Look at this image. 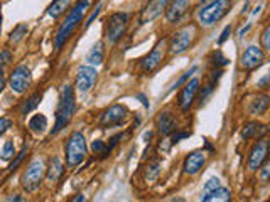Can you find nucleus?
Here are the masks:
<instances>
[{
  "label": "nucleus",
  "mask_w": 270,
  "mask_h": 202,
  "mask_svg": "<svg viewBox=\"0 0 270 202\" xmlns=\"http://www.w3.org/2000/svg\"><path fill=\"white\" fill-rule=\"evenodd\" d=\"M75 110H76V103L73 88L69 84H64L59 93V103H58V110H56V123L54 128L51 130V135L59 133L64 126H68V123L71 121L73 115H75Z\"/></svg>",
  "instance_id": "obj_1"
},
{
  "label": "nucleus",
  "mask_w": 270,
  "mask_h": 202,
  "mask_svg": "<svg viewBox=\"0 0 270 202\" xmlns=\"http://www.w3.org/2000/svg\"><path fill=\"white\" fill-rule=\"evenodd\" d=\"M88 5H90V0H80V2H78L76 5L71 9L68 19L61 24L58 34H56V39H54L56 49H61L64 46V42H66L68 37L71 36V32L75 31V27L81 22V19H83V15H85V12H87Z\"/></svg>",
  "instance_id": "obj_2"
},
{
  "label": "nucleus",
  "mask_w": 270,
  "mask_h": 202,
  "mask_svg": "<svg viewBox=\"0 0 270 202\" xmlns=\"http://www.w3.org/2000/svg\"><path fill=\"white\" fill-rule=\"evenodd\" d=\"M230 9L231 7H230V2H228V0H215V2L201 7L199 15H198L199 24L204 27H210L213 24L218 22V20H222Z\"/></svg>",
  "instance_id": "obj_3"
},
{
  "label": "nucleus",
  "mask_w": 270,
  "mask_h": 202,
  "mask_svg": "<svg viewBox=\"0 0 270 202\" xmlns=\"http://www.w3.org/2000/svg\"><path fill=\"white\" fill-rule=\"evenodd\" d=\"M87 142H85V137L80 133V131H75V133L69 137L68 143H66V160L69 167H78L87 157Z\"/></svg>",
  "instance_id": "obj_4"
},
{
  "label": "nucleus",
  "mask_w": 270,
  "mask_h": 202,
  "mask_svg": "<svg viewBox=\"0 0 270 202\" xmlns=\"http://www.w3.org/2000/svg\"><path fill=\"white\" fill-rule=\"evenodd\" d=\"M44 170H46V165H44L43 160H34V162H31V165L27 167V170L24 172V175H22V187L26 189L27 192L38 191L41 182H43Z\"/></svg>",
  "instance_id": "obj_5"
},
{
  "label": "nucleus",
  "mask_w": 270,
  "mask_h": 202,
  "mask_svg": "<svg viewBox=\"0 0 270 202\" xmlns=\"http://www.w3.org/2000/svg\"><path fill=\"white\" fill-rule=\"evenodd\" d=\"M127 26H129V14L127 12H115L108 19V24H106V39H108V42L115 44L125 34Z\"/></svg>",
  "instance_id": "obj_6"
},
{
  "label": "nucleus",
  "mask_w": 270,
  "mask_h": 202,
  "mask_svg": "<svg viewBox=\"0 0 270 202\" xmlns=\"http://www.w3.org/2000/svg\"><path fill=\"white\" fill-rule=\"evenodd\" d=\"M194 37V26H186L182 27L179 32H176V36L171 40V54H182L184 51H187L193 42Z\"/></svg>",
  "instance_id": "obj_7"
},
{
  "label": "nucleus",
  "mask_w": 270,
  "mask_h": 202,
  "mask_svg": "<svg viewBox=\"0 0 270 202\" xmlns=\"http://www.w3.org/2000/svg\"><path fill=\"white\" fill-rule=\"evenodd\" d=\"M31 81H32L31 69L27 68V66H17V68L14 69V73L10 74L9 84L14 93L22 94L31 86Z\"/></svg>",
  "instance_id": "obj_8"
},
{
  "label": "nucleus",
  "mask_w": 270,
  "mask_h": 202,
  "mask_svg": "<svg viewBox=\"0 0 270 202\" xmlns=\"http://www.w3.org/2000/svg\"><path fill=\"white\" fill-rule=\"evenodd\" d=\"M98 73L93 66H81L76 73V89L80 93H88L96 83Z\"/></svg>",
  "instance_id": "obj_9"
},
{
  "label": "nucleus",
  "mask_w": 270,
  "mask_h": 202,
  "mask_svg": "<svg viewBox=\"0 0 270 202\" xmlns=\"http://www.w3.org/2000/svg\"><path fill=\"white\" fill-rule=\"evenodd\" d=\"M265 61V54L264 51H262L260 47L257 46H248L245 49L243 56H241V68L247 69V71H250V69H255L259 68V66Z\"/></svg>",
  "instance_id": "obj_10"
},
{
  "label": "nucleus",
  "mask_w": 270,
  "mask_h": 202,
  "mask_svg": "<svg viewBox=\"0 0 270 202\" xmlns=\"http://www.w3.org/2000/svg\"><path fill=\"white\" fill-rule=\"evenodd\" d=\"M164 47H166L164 40L157 42V46L152 49V52H150L149 56H145L144 61L140 63L142 71H144V73H152L154 69L159 68V64H161L162 59H164Z\"/></svg>",
  "instance_id": "obj_11"
},
{
  "label": "nucleus",
  "mask_w": 270,
  "mask_h": 202,
  "mask_svg": "<svg viewBox=\"0 0 270 202\" xmlns=\"http://www.w3.org/2000/svg\"><path fill=\"white\" fill-rule=\"evenodd\" d=\"M127 117V108L122 105H113L110 106L108 110L101 115L100 118V125L101 126H113V125H118L122 123Z\"/></svg>",
  "instance_id": "obj_12"
},
{
  "label": "nucleus",
  "mask_w": 270,
  "mask_h": 202,
  "mask_svg": "<svg viewBox=\"0 0 270 202\" xmlns=\"http://www.w3.org/2000/svg\"><path fill=\"white\" fill-rule=\"evenodd\" d=\"M167 5H169V0H149L142 10V24L155 20L167 9Z\"/></svg>",
  "instance_id": "obj_13"
},
{
  "label": "nucleus",
  "mask_w": 270,
  "mask_h": 202,
  "mask_svg": "<svg viewBox=\"0 0 270 202\" xmlns=\"http://www.w3.org/2000/svg\"><path fill=\"white\" fill-rule=\"evenodd\" d=\"M204 163H206V154H204L203 150L191 152V154L186 157V160H184V174L196 175L203 168Z\"/></svg>",
  "instance_id": "obj_14"
},
{
  "label": "nucleus",
  "mask_w": 270,
  "mask_h": 202,
  "mask_svg": "<svg viewBox=\"0 0 270 202\" xmlns=\"http://www.w3.org/2000/svg\"><path fill=\"white\" fill-rule=\"evenodd\" d=\"M198 91H199V80L194 78V80H191L189 83L184 84L182 91L179 94V106H181L182 110H189V106L193 105Z\"/></svg>",
  "instance_id": "obj_15"
},
{
  "label": "nucleus",
  "mask_w": 270,
  "mask_h": 202,
  "mask_svg": "<svg viewBox=\"0 0 270 202\" xmlns=\"http://www.w3.org/2000/svg\"><path fill=\"white\" fill-rule=\"evenodd\" d=\"M267 150H269L267 140H260V142L253 147V150L250 154V160H248V168H250V170H257V168H260L262 163L267 160Z\"/></svg>",
  "instance_id": "obj_16"
},
{
  "label": "nucleus",
  "mask_w": 270,
  "mask_h": 202,
  "mask_svg": "<svg viewBox=\"0 0 270 202\" xmlns=\"http://www.w3.org/2000/svg\"><path fill=\"white\" fill-rule=\"evenodd\" d=\"M189 3L191 0H174V2L167 7V12H166L167 20H169V22H178L187 12V9H189Z\"/></svg>",
  "instance_id": "obj_17"
},
{
  "label": "nucleus",
  "mask_w": 270,
  "mask_h": 202,
  "mask_svg": "<svg viewBox=\"0 0 270 202\" xmlns=\"http://www.w3.org/2000/svg\"><path fill=\"white\" fill-rule=\"evenodd\" d=\"M157 128H159V133L161 135H171L173 131L176 130V120L171 113H164L159 115L157 118Z\"/></svg>",
  "instance_id": "obj_18"
},
{
  "label": "nucleus",
  "mask_w": 270,
  "mask_h": 202,
  "mask_svg": "<svg viewBox=\"0 0 270 202\" xmlns=\"http://www.w3.org/2000/svg\"><path fill=\"white\" fill-rule=\"evenodd\" d=\"M231 199V192L228 191L226 187H222L220 185L218 189L211 192H204V196H201V201L203 202H213V201H222V202H228Z\"/></svg>",
  "instance_id": "obj_19"
},
{
  "label": "nucleus",
  "mask_w": 270,
  "mask_h": 202,
  "mask_svg": "<svg viewBox=\"0 0 270 202\" xmlns=\"http://www.w3.org/2000/svg\"><path fill=\"white\" fill-rule=\"evenodd\" d=\"M103 57H105L103 42H96L95 46L91 47V51L87 54V63L90 66H100L101 63H103Z\"/></svg>",
  "instance_id": "obj_20"
},
{
  "label": "nucleus",
  "mask_w": 270,
  "mask_h": 202,
  "mask_svg": "<svg viewBox=\"0 0 270 202\" xmlns=\"http://www.w3.org/2000/svg\"><path fill=\"white\" fill-rule=\"evenodd\" d=\"M265 133H267V126L259 125L257 121L247 123V125L243 126V130H241V137H243L245 140L253 138V137H257V135H265Z\"/></svg>",
  "instance_id": "obj_21"
},
{
  "label": "nucleus",
  "mask_w": 270,
  "mask_h": 202,
  "mask_svg": "<svg viewBox=\"0 0 270 202\" xmlns=\"http://www.w3.org/2000/svg\"><path fill=\"white\" fill-rule=\"evenodd\" d=\"M64 168H63V163H61V160L58 157H54V159H51V162H49V167H47V179L49 182H56V180H59V177L63 175Z\"/></svg>",
  "instance_id": "obj_22"
},
{
  "label": "nucleus",
  "mask_w": 270,
  "mask_h": 202,
  "mask_svg": "<svg viewBox=\"0 0 270 202\" xmlns=\"http://www.w3.org/2000/svg\"><path fill=\"white\" fill-rule=\"evenodd\" d=\"M269 101H270V98L267 94H262V96L255 98V100L252 101L250 108H248L250 115H264L269 108Z\"/></svg>",
  "instance_id": "obj_23"
},
{
  "label": "nucleus",
  "mask_w": 270,
  "mask_h": 202,
  "mask_svg": "<svg viewBox=\"0 0 270 202\" xmlns=\"http://www.w3.org/2000/svg\"><path fill=\"white\" fill-rule=\"evenodd\" d=\"M69 3H71V0H54V2L49 5L47 14L51 15L52 19H58L61 14H64V12L68 10Z\"/></svg>",
  "instance_id": "obj_24"
},
{
  "label": "nucleus",
  "mask_w": 270,
  "mask_h": 202,
  "mask_svg": "<svg viewBox=\"0 0 270 202\" xmlns=\"http://www.w3.org/2000/svg\"><path fill=\"white\" fill-rule=\"evenodd\" d=\"M29 128L32 133H43V131L47 128V118L44 117L43 113L34 115V117L29 120Z\"/></svg>",
  "instance_id": "obj_25"
},
{
  "label": "nucleus",
  "mask_w": 270,
  "mask_h": 202,
  "mask_svg": "<svg viewBox=\"0 0 270 202\" xmlns=\"http://www.w3.org/2000/svg\"><path fill=\"white\" fill-rule=\"evenodd\" d=\"M26 34H27V26H26V24H19V26L12 31V34L9 37V42L17 44L20 39H24V36H26Z\"/></svg>",
  "instance_id": "obj_26"
},
{
  "label": "nucleus",
  "mask_w": 270,
  "mask_h": 202,
  "mask_svg": "<svg viewBox=\"0 0 270 202\" xmlns=\"http://www.w3.org/2000/svg\"><path fill=\"white\" fill-rule=\"evenodd\" d=\"M39 101H41V94H39V93H36L34 96H31L29 100L24 103V106H22V110H20V113H22V115L31 113V111L39 105Z\"/></svg>",
  "instance_id": "obj_27"
},
{
  "label": "nucleus",
  "mask_w": 270,
  "mask_h": 202,
  "mask_svg": "<svg viewBox=\"0 0 270 202\" xmlns=\"http://www.w3.org/2000/svg\"><path fill=\"white\" fill-rule=\"evenodd\" d=\"M196 71H198V66H193V68H191L189 71H186V73H184L182 76L179 78V80L176 81V83H174L173 86H171V88H169V91H174L176 88H179V86H181V84H184V83H186V81H187V80H189V78H191V74H194Z\"/></svg>",
  "instance_id": "obj_28"
},
{
  "label": "nucleus",
  "mask_w": 270,
  "mask_h": 202,
  "mask_svg": "<svg viewBox=\"0 0 270 202\" xmlns=\"http://www.w3.org/2000/svg\"><path fill=\"white\" fill-rule=\"evenodd\" d=\"M159 172H161V163L159 162H152L147 165V172H145V177L149 180H155L159 175Z\"/></svg>",
  "instance_id": "obj_29"
},
{
  "label": "nucleus",
  "mask_w": 270,
  "mask_h": 202,
  "mask_svg": "<svg viewBox=\"0 0 270 202\" xmlns=\"http://www.w3.org/2000/svg\"><path fill=\"white\" fill-rule=\"evenodd\" d=\"M14 155H15V147H14V142H10V140H7L5 145H3V150H2V160H10Z\"/></svg>",
  "instance_id": "obj_30"
},
{
  "label": "nucleus",
  "mask_w": 270,
  "mask_h": 202,
  "mask_svg": "<svg viewBox=\"0 0 270 202\" xmlns=\"http://www.w3.org/2000/svg\"><path fill=\"white\" fill-rule=\"evenodd\" d=\"M12 61V52L10 51H0V74H2L3 68H5L7 64H9Z\"/></svg>",
  "instance_id": "obj_31"
},
{
  "label": "nucleus",
  "mask_w": 270,
  "mask_h": 202,
  "mask_svg": "<svg viewBox=\"0 0 270 202\" xmlns=\"http://www.w3.org/2000/svg\"><path fill=\"white\" fill-rule=\"evenodd\" d=\"M230 61L226 59L223 54H222V51H216V52H213V64L215 66H226Z\"/></svg>",
  "instance_id": "obj_32"
},
{
  "label": "nucleus",
  "mask_w": 270,
  "mask_h": 202,
  "mask_svg": "<svg viewBox=\"0 0 270 202\" xmlns=\"http://www.w3.org/2000/svg\"><path fill=\"white\" fill-rule=\"evenodd\" d=\"M91 150L95 152V154H101V155H105V152H106V145H105V142H101V140H95V142L91 143Z\"/></svg>",
  "instance_id": "obj_33"
},
{
  "label": "nucleus",
  "mask_w": 270,
  "mask_h": 202,
  "mask_svg": "<svg viewBox=\"0 0 270 202\" xmlns=\"http://www.w3.org/2000/svg\"><path fill=\"white\" fill-rule=\"evenodd\" d=\"M222 182H220V179H210L206 184H204V192H211L215 191V189H218Z\"/></svg>",
  "instance_id": "obj_34"
},
{
  "label": "nucleus",
  "mask_w": 270,
  "mask_h": 202,
  "mask_svg": "<svg viewBox=\"0 0 270 202\" xmlns=\"http://www.w3.org/2000/svg\"><path fill=\"white\" fill-rule=\"evenodd\" d=\"M26 152H27V147H24V148H22V152H20V154L17 155V159H15L14 162L10 163V167H9V172H14L15 168L19 167V163L22 162V159H24V155H26Z\"/></svg>",
  "instance_id": "obj_35"
},
{
  "label": "nucleus",
  "mask_w": 270,
  "mask_h": 202,
  "mask_svg": "<svg viewBox=\"0 0 270 202\" xmlns=\"http://www.w3.org/2000/svg\"><path fill=\"white\" fill-rule=\"evenodd\" d=\"M262 46H264L265 51H269L270 49V27L265 29L264 34H262Z\"/></svg>",
  "instance_id": "obj_36"
},
{
  "label": "nucleus",
  "mask_w": 270,
  "mask_h": 202,
  "mask_svg": "<svg viewBox=\"0 0 270 202\" xmlns=\"http://www.w3.org/2000/svg\"><path fill=\"white\" fill-rule=\"evenodd\" d=\"M100 12H101V3H100V5L96 7V9H95V12H93V14H91V15H90V17H88V20H87V22H85V27L88 29L90 26H91V24L95 22V19L98 17V14H100Z\"/></svg>",
  "instance_id": "obj_37"
},
{
  "label": "nucleus",
  "mask_w": 270,
  "mask_h": 202,
  "mask_svg": "<svg viewBox=\"0 0 270 202\" xmlns=\"http://www.w3.org/2000/svg\"><path fill=\"white\" fill-rule=\"evenodd\" d=\"M230 34H231V26H226L223 29V32H222V36H220V39H218V44L222 46V44H225V40L230 37Z\"/></svg>",
  "instance_id": "obj_38"
},
{
  "label": "nucleus",
  "mask_w": 270,
  "mask_h": 202,
  "mask_svg": "<svg viewBox=\"0 0 270 202\" xmlns=\"http://www.w3.org/2000/svg\"><path fill=\"white\" fill-rule=\"evenodd\" d=\"M189 137H191L189 131H179V133H174L173 135V143H178V142H181V140L189 138Z\"/></svg>",
  "instance_id": "obj_39"
},
{
  "label": "nucleus",
  "mask_w": 270,
  "mask_h": 202,
  "mask_svg": "<svg viewBox=\"0 0 270 202\" xmlns=\"http://www.w3.org/2000/svg\"><path fill=\"white\" fill-rule=\"evenodd\" d=\"M269 175H270V163H267V160H265V165H264V168H262V175H260L262 182H264V184L267 182Z\"/></svg>",
  "instance_id": "obj_40"
},
{
  "label": "nucleus",
  "mask_w": 270,
  "mask_h": 202,
  "mask_svg": "<svg viewBox=\"0 0 270 202\" xmlns=\"http://www.w3.org/2000/svg\"><path fill=\"white\" fill-rule=\"evenodd\" d=\"M10 125H12V121H10L9 118H0V135H2L3 131L9 130Z\"/></svg>",
  "instance_id": "obj_41"
},
{
  "label": "nucleus",
  "mask_w": 270,
  "mask_h": 202,
  "mask_svg": "<svg viewBox=\"0 0 270 202\" xmlns=\"http://www.w3.org/2000/svg\"><path fill=\"white\" fill-rule=\"evenodd\" d=\"M137 98H138V100H140L142 101V105H144L145 106V108H149V101H147V98H145V94H137Z\"/></svg>",
  "instance_id": "obj_42"
},
{
  "label": "nucleus",
  "mask_w": 270,
  "mask_h": 202,
  "mask_svg": "<svg viewBox=\"0 0 270 202\" xmlns=\"http://www.w3.org/2000/svg\"><path fill=\"white\" fill-rule=\"evenodd\" d=\"M248 31H250V24H248V26H245L243 29H240V32H238V36H240V37H243L245 34H247V32H248Z\"/></svg>",
  "instance_id": "obj_43"
},
{
  "label": "nucleus",
  "mask_w": 270,
  "mask_h": 202,
  "mask_svg": "<svg viewBox=\"0 0 270 202\" xmlns=\"http://www.w3.org/2000/svg\"><path fill=\"white\" fill-rule=\"evenodd\" d=\"M267 83H269V74H265V78H264V80H262L260 81V86H262V88H267Z\"/></svg>",
  "instance_id": "obj_44"
},
{
  "label": "nucleus",
  "mask_w": 270,
  "mask_h": 202,
  "mask_svg": "<svg viewBox=\"0 0 270 202\" xmlns=\"http://www.w3.org/2000/svg\"><path fill=\"white\" fill-rule=\"evenodd\" d=\"M211 2H215V0H201V7L208 5V3H211Z\"/></svg>",
  "instance_id": "obj_45"
},
{
  "label": "nucleus",
  "mask_w": 270,
  "mask_h": 202,
  "mask_svg": "<svg viewBox=\"0 0 270 202\" xmlns=\"http://www.w3.org/2000/svg\"><path fill=\"white\" fill-rule=\"evenodd\" d=\"M3 86H5V81H3L2 78H0V91H2V89H3Z\"/></svg>",
  "instance_id": "obj_46"
},
{
  "label": "nucleus",
  "mask_w": 270,
  "mask_h": 202,
  "mask_svg": "<svg viewBox=\"0 0 270 202\" xmlns=\"http://www.w3.org/2000/svg\"><path fill=\"white\" fill-rule=\"evenodd\" d=\"M9 201H22V197H17V196H15V197H9Z\"/></svg>",
  "instance_id": "obj_47"
},
{
  "label": "nucleus",
  "mask_w": 270,
  "mask_h": 202,
  "mask_svg": "<svg viewBox=\"0 0 270 202\" xmlns=\"http://www.w3.org/2000/svg\"><path fill=\"white\" fill-rule=\"evenodd\" d=\"M80 201L83 202V201H85V197H83V196H80V197H76V199H75V202H80Z\"/></svg>",
  "instance_id": "obj_48"
}]
</instances>
